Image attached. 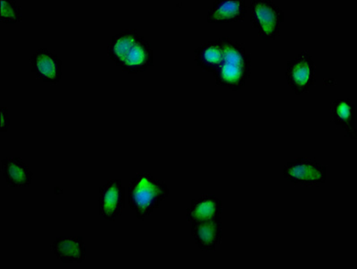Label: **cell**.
<instances>
[{
    "instance_id": "6da1fadb",
    "label": "cell",
    "mask_w": 357,
    "mask_h": 269,
    "mask_svg": "<svg viewBox=\"0 0 357 269\" xmlns=\"http://www.w3.org/2000/svg\"><path fill=\"white\" fill-rule=\"evenodd\" d=\"M221 40L224 59L220 68L214 73L215 84L237 92L246 86L252 75V56L243 43L229 37Z\"/></svg>"
},
{
    "instance_id": "7a4b0ae2",
    "label": "cell",
    "mask_w": 357,
    "mask_h": 269,
    "mask_svg": "<svg viewBox=\"0 0 357 269\" xmlns=\"http://www.w3.org/2000/svg\"><path fill=\"white\" fill-rule=\"evenodd\" d=\"M170 195V190L164 180L149 173H137L128 183V203L136 217L144 220Z\"/></svg>"
},
{
    "instance_id": "3957f363",
    "label": "cell",
    "mask_w": 357,
    "mask_h": 269,
    "mask_svg": "<svg viewBox=\"0 0 357 269\" xmlns=\"http://www.w3.org/2000/svg\"><path fill=\"white\" fill-rule=\"evenodd\" d=\"M249 15L250 23L265 43L280 36L284 14L277 3L271 0H252Z\"/></svg>"
},
{
    "instance_id": "277c9868",
    "label": "cell",
    "mask_w": 357,
    "mask_h": 269,
    "mask_svg": "<svg viewBox=\"0 0 357 269\" xmlns=\"http://www.w3.org/2000/svg\"><path fill=\"white\" fill-rule=\"evenodd\" d=\"M283 176L296 186L318 187L325 183L326 167L312 158H296L284 165Z\"/></svg>"
},
{
    "instance_id": "5b68a950",
    "label": "cell",
    "mask_w": 357,
    "mask_h": 269,
    "mask_svg": "<svg viewBox=\"0 0 357 269\" xmlns=\"http://www.w3.org/2000/svg\"><path fill=\"white\" fill-rule=\"evenodd\" d=\"M316 64L308 51H303L287 63V86L296 95L308 92L316 83Z\"/></svg>"
},
{
    "instance_id": "8992f818",
    "label": "cell",
    "mask_w": 357,
    "mask_h": 269,
    "mask_svg": "<svg viewBox=\"0 0 357 269\" xmlns=\"http://www.w3.org/2000/svg\"><path fill=\"white\" fill-rule=\"evenodd\" d=\"M126 202V192L121 179H111L99 187V215L103 220L114 222L121 217Z\"/></svg>"
},
{
    "instance_id": "52a82bcc",
    "label": "cell",
    "mask_w": 357,
    "mask_h": 269,
    "mask_svg": "<svg viewBox=\"0 0 357 269\" xmlns=\"http://www.w3.org/2000/svg\"><path fill=\"white\" fill-rule=\"evenodd\" d=\"M32 72L37 79L58 84L62 77V61L57 53L49 49H39L31 57Z\"/></svg>"
},
{
    "instance_id": "ba28073f",
    "label": "cell",
    "mask_w": 357,
    "mask_h": 269,
    "mask_svg": "<svg viewBox=\"0 0 357 269\" xmlns=\"http://www.w3.org/2000/svg\"><path fill=\"white\" fill-rule=\"evenodd\" d=\"M186 217L190 224L223 220V202L213 194H204L192 200L186 210Z\"/></svg>"
},
{
    "instance_id": "9c48e42d",
    "label": "cell",
    "mask_w": 357,
    "mask_h": 269,
    "mask_svg": "<svg viewBox=\"0 0 357 269\" xmlns=\"http://www.w3.org/2000/svg\"><path fill=\"white\" fill-rule=\"evenodd\" d=\"M247 2L245 0H217L208 10V24H234L245 20Z\"/></svg>"
},
{
    "instance_id": "30bf717a",
    "label": "cell",
    "mask_w": 357,
    "mask_h": 269,
    "mask_svg": "<svg viewBox=\"0 0 357 269\" xmlns=\"http://www.w3.org/2000/svg\"><path fill=\"white\" fill-rule=\"evenodd\" d=\"M192 236L199 249L214 252L223 240V220L193 223Z\"/></svg>"
},
{
    "instance_id": "8fae6325",
    "label": "cell",
    "mask_w": 357,
    "mask_h": 269,
    "mask_svg": "<svg viewBox=\"0 0 357 269\" xmlns=\"http://www.w3.org/2000/svg\"><path fill=\"white\" fill-rule=\"evenodd\" d=\"M153 65V51L151 43L143 36H139L121 68L128 74H137L145 72Z\"/></svg>"
},
{
    "instance_id": "7c38bea8",
    "label": "cell",
    "mask_w": 357,
    "mask_h": 269,
    "mask_svg": "<svg viewBox=\"0 0 357 269\" xmlns=\"http://www.w3.org/2000/svg\"><path fill=\"white\" fill-rule=\"evenodd\" d=\"M52 249L64 265L80 264L86 258V246L82 236H59L53 242Z\"/></svg>"
},
{
    "instance_id": "4fadbf2b",
    "label": "cell",
    "mask_w": 357,
    "mask_h": 269,
    "mask_svg": "<svg viewBox=\"0 0 357 269\" xmlns=\"http://www.w3.org/2000/svg\"><path fill=\"white\" fill-rule=\"evenodd\" d=\"M331 112L334 123L343 128L347 137L356 140V105L352 100H334L331 102Z\"/></svg>"
},
{
    "instance_id": "5bb4252c",
    "label": "cell",
    "mask_w": 357,
    "mask_h": 269,
    "mask_svg": "<svg viewBox=\"0 0 357 269\" xmlns=\"http://www.w3.org/2000/svg\"><path fill=\"white\" fill-rule=\"evenodd\" d=\"M3 176L7 185L11 187H26L32 183L33 173L29 165L20 157L2 159Z\"/></svg>"
},
{
    "instance_id": "9a60e30c",
    "label": "cell",
    "mask_w": 357,
    "mask_h": 269,
    "mask_svg": "<svg viewBox=\"0 0 357 269\" xmlns=\"http://www.w3.org/2000/svg\"><path fill=\"white\" fill-rule=\"evenodd\" d=\"M194 61L202 70L214 74L223 63L224 51L222 40L202 43L193 52Z\"/></svg>"
},
{
    "instance_id": "2e32d148",
    "label": "cell",
    "mask_w": 357,
    "mask_h": 269,
    "mask_svg": "<svg viewBox=\"0 0 357 269\" xmlns=\"http://www.w3.org/2000/svg\"><path fill=\"white\" fill-rule=\"evenodd\" d=\"M139 36L136 30L127 29L112 37L107 48L108 56L116 66L121 68Z\"/></svg>"
},
{
    "instance_id": "e0dca14e",
    "label": "cell",
    "mask_w": 357,
    "mask_h": 269,
    "mask_svg": "<svg viewBox=\"0 0 357 269\" xmlns=\"http://www.w3.org/2000/svg\"><path fill=\"white\" fill-rule=\"evenodd\" d=\"M0 20L13 24L22 20L21 8L15 0H0Z\"/></svg>"
},
{
    "instance_id": "ac0fdd59",
    "label": "cell",
    "mask_w": 357,
    "mask_h": 269,
    "mask_svg": "<svg viewBox=\"0 0 357 269\" xmlns=\"http://www.w3.org/2000/svg\"><path fill=\"white\" fill-rule=\"evenodd\" d=\"M9 125H10V118L8 117V108L1 106L0 107V131L1 133L8 132Z\"/></svg>"
}]
</instances>
